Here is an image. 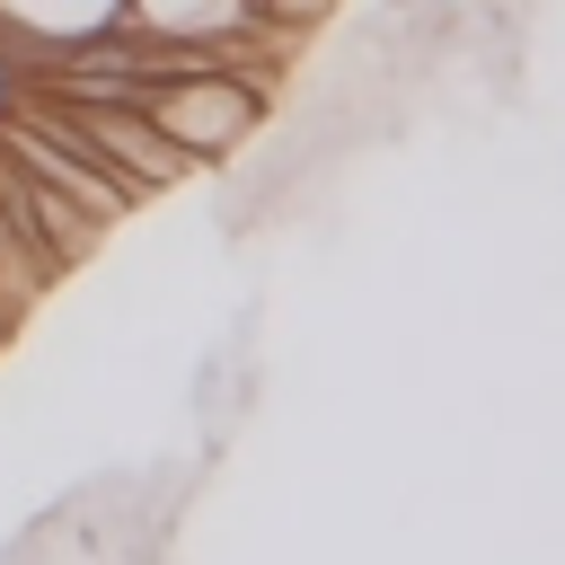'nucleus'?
<instances>
[{"label":"nucleus","mask_w":565,"mask_h":565,"mask_svg":"<svg viewBox=\"0 0 565 565\" xmlns=\"http://www.w3.org/2000/svg\"><path fill=\"white\" fill-rule=\"evenodd\" d=\"M0 282H9V291H18L26 309H35L44 291H53V282H44V265H35V247H26V230L9 221V203H0Z\"/></svg>","instance_id":"nucleus-5"},{"label":"nucleus","mask_w":565,"mask_h":565,"mask_svg":"<svg viewBox=\"0 0 565 565\" xmlns=\"http://www.w3.org/2000/svg\"><path fill=\"white\" fill-rule=\"evenodd\" d=\"M256 18H265V26H282V35H300V44H309V35H318V26H327V18H335V0H256Z\"/></svg>","instance_id":"nucleus-6"},{"label":"nucleus","mask_w":565,"mask_h":565,"mask_svg":"<svg viewBox=\"0 0 565 565\" xmlns=\"http://www.w3.org/2000/svg\"><path fill=\"white\" fill-rule=\"evenodd\" d=\"M141 106H150V124H159L194 168H230V159L265 132V115H274V97L247 88V79H230V71H203V79H150Z\"/></svg>","instance_id":"nucleus-1"},{"label":"nucleus","mask_w":565,"mask_h":565,"mask_svg":"<svg viewBox=\"0 0 565 565\" xmlns=\"http://www.w3.org/2000/svg\"><path fill=\"white\" fill-rule=\"evenodd\" d=\"M35 97H44V88H35ZM53 106H62V124H71V132H79L115 177H124V194H132V203H141V194H168V185H185V177H194V159L150 124V106H141V97H53Z\"/></svg>","instance_id":"nucleus-2"},{"label":"nucleus","mask_w":565,"mask_h":565,"mask_svg":"<svg viewBox=\"0 0 565 565\" xmlns=\"http://www.w3.org/2000/svg\"><path fill=\"white\" fill-rule=\"evenodd\" d=\"M18 318H26V300H18V291H9V282H0V344H9V335H18Z\"/></svg>","instance_id":"nucleus-7"},{"label":"nucleus","mask_w":565,"mask_h":565,"mask_svg":"<svg viewBox=\"0 0 565 565\" xmlns=\"http://www.w3.org/2000/svg\"><path fill=\"white\" fill-rule=\"evenodd\" d=\"M141 35H230L256 18V0H124Z\"/></svg>","instance_id":"nucleus-3"},{"label":"nucleus","mask_w":565,"mask_h":565,"mask_svg":"<svg viewBox=\"0 0 565 565\" xmlns=\"http://www.w3.org/2000/svg\"><path fill=\"white\" fill-rule=\"evenodd\" d=\"M115 9H124V0H0V18H9V26H26V35H53V44H62V35H88V26H106Z\"/></svg>","instance_id":"nucleus-4"}]
</instances>
